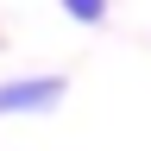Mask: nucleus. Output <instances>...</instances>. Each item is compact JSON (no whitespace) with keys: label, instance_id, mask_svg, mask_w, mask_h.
Instances as JSON below:
<instances>
[{"label":"nucleus","instance_id":"obj_1","mask_svg":"<svg viewBox=\"0 0 151 151\" xmlns=\"http://www.w3.org/2000/svg\"><path fill=\"white\" fill-rule=\"evenodd\" d=\"M69 94V76H13V82H0V120H38V113H57Z\"/></svg>","mask_w":151,"mask_h":151},{"label":"nucleus","instance_id":"obj_2","mask_svg":"<svg viewBox=\"0 0 151 151\" xmlns=\"http://www.w3.org/2000/svg\"><path fill=\"white\" fill-rule=\"evenodd\" d=\"M63 13L76 19V25H101V19H107V0H63Z\"/></svg>","mask_w":151,"mask_h":151}]
</instances>
